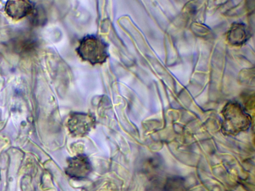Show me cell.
<instances>
[{"instance_id":"5","label":"cell","mask_w":255,"mask_h":191,"mask_svg":"<svg viewBox=\"0 0 255 191\" xmlns=\"http://www.w3.org/2000/svg\"><path fill=\"white\" fill-rule=\"evenodd\" d=\"M34 4L28 0H9L5 5L6 13L12 18L18 20L32 13Z\"/></svg>"},{"instance_id":"3","label":"cell","mask_w":255,"mask_h":191,"mask_svg":"<svg viewBox=\"0 0 255 191\" xmlns=\"http://www.w3.org/2000/svg\"><path fill=\"white\" fill-rule=\"evenodd\" d=\"M95 119L87 113H73L67 121V128L74 137H82L87 135L94 126Z\"/></svg>"},{"instance_id":"2","label":"cell","mask_w":255,"mask_h":191,"mask_svg":"<svg viewBox=\"0 0 255 191\" xmlns=\"http://www.w3.org/2000/svg\"><path fill=\"white\" fill-rule=\"evenodd\" d=\"M223 115L222 131L227 135H236L248 130L251 123V118L238 104L230 103L225 107Z\"/></svg>"},{"instance_id":"6","label":"cell","mask_w":255,"mask_h":191,"mask_svg":"<svg viewBox=\"0 0 255 191\" xmlns=\"http://www.w3.org/2000/svg\"><path fill=\"white\" fill-rule=\"evenodd\" d=\"M165 191H189L184 180L178 177L168 179L164 186Z\"/></svg>"},{"instance_id":"4","label":"cell","mask_w":255,"mask_h":191,"mask_svg":"<svg viewBox=\"0 0 255 191\" xmlns=\"http://www.w3.org/2000/svg\"><path fill=\"white\" fill-rule=\"evenodd\" d=\"M92 170L89 158L84 154H79L67 160L65 172L72 178L82 179L87 177Z\"/></svg>"},{"instance_id":"1","label":"cell","mask_w":255,"mask_h":191,"mask_svg":"<svg viewBox=\"0 0 255 191\" xmlns=\"http://www.w3.org/2000/svg\"><path fill=\"white\" fill-rule=\"evenodd\" d=\"M76 51L83 60L92 65L103 64L109 56V45L95 35L83 37L79 41Z\"/></svg>"}]
</instances>
